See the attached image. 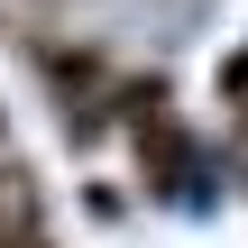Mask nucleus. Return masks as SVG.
I'll use <instances>...</instances> for the list:
<instances>
[{
  "instance_id": "1",
  "label": "nucleus",
  "mask_w": 248,
  "mask_h": 248,
  "mask_svg": "<svg viewBox=\"0 0 248 248\" xmlns=\"http://www.w3.org/2000/svg\"><path fill=\"white\" fill-rule=\"evenodd\" d=\"M138 175H147V184H184V175H193V138H184L175 110L138 129Z\"/></svg>"
},
{
  "instance_id": "2",
  "label": "nucleus",
  "mask_w": 248,
  "mask_h": 248,
  "mask_svg": "<svg viewBox=\"0 0 248 248\" xmlns=\"http://www.w3.org/2000/svg\"><path fill=\"white\" fill-rule=\"evenodd\" d=\"M28 230H46L37 221V184H28V166H0V248L28 239Z\"/></svg>"
},
{
  "instance_id": "3",
  "label": "nucleus",
  "mask_w": 248,
  "mask_h": 248,
  "mask_svg": "<svg viewBox=\"0 0 248 248\" xmlns=\"http://www.w3.org/2000/svg\"><path fill=\"white\" fill-rule=\"evenodd\" d=\"M9 248H55V239H46V230H28V239H9Z\"/></svg>"
}]
</instances>
